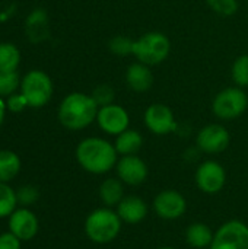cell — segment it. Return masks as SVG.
Here are the masks:
<instances>
[{"label": "cell", "instance_id": "5b68a950", "mask_svg": "<svg viewBox=\"0 0 248 249\" xmlns=\"http://www.w3.org/2000/svg\"><path fill=\"white\" fill-rule=\"evenodd\" d=\"M248 108V96L240 86L222 89L212 102L213 114L224 121L241 117Z\"/></svg>", "mask_w": 248, "mask_h": 249}, {"label": "cell", "instance_id": "d4e9b609", "mask_svg": "<svg viewBox=\"0 0 248 249\" xmlns=\"http://www.w3.org/2000/svg\"><path fill=\"white\" fill-rule=\"evenodd\" d=\"M19 88V74L16 71H0V98L10 96Z\"/></svg>", "mask_w": 248, "mask_h": 249}, {"label": "cell", "instance_id": "ac0fdd59", "mask_svg": "<svg viewBox=\"0 0 248 249\" xmlns=\"http://www.w3.org/2000/svg\"><path fill=\"white\" fill-rule=\"evenodd\" d=\"M215 232L210 229L209 225L202 222H194L186 229V242L194 249L209 248L213 241Z\"/></svg>", "mask_w": 248, "mask_h": 249}, {"label": "cell", "instance_id": "ffe728a7", "mask_svg": "<svg viewBox=\"0 0 248 249\" xmlns=\"http://www.w3.org/2000/svg\"><path fill=\"white\" fill-rule=\"evenodd\" d=\"M20 171V159L15 152L0 150V182L13 179Z\"/></svg>", "mask_w": 248, "mask_h": 249}, {"label": "cell", "instance_id": "cb8c5ba5", "mask_svg": "<svg viewBox=\"0 0 248 249\" xmlns=\"http://www.w3.org/2000/svg\"><path fill=\"white\" fill-rule=\"evenodd\" d=\"M133 45H134V39H132L126 35H114L108 42L110 51L120 57L133 54Z\"/></svg>", "mask_w": 248, "mask_h": 249}, {"label": "cell", "instance_id": "4316f807", "mask_svg": "<svg viewBox=\"0 0 248 249\" xmlns=\"http://www.w3.org/2000/svg\"><path fill=\"white\" fill-rule=\"evenodd\" d=\"M209 7L222 16H232L238 10V1L237 0H206Z\"/></svg>", "mask_w": 248, "mask_h": 249}, {"label": "cell", "instance_id": "484cf974", "mask_svg": "<svg viewBox=\"0 0 248 249\" xmlns=\"http://www.w3.org/2000/svg\"><path fill=\"white\" fill-rule=\"evenodd\" d=\"M94 101L98 104V107H105V105H110V104H114V98H115V92L113 89V86L107 85V83H102V85H98L94 90H92V95Z\"/></svg>", "mask_w": 248, "mask_h": 249}, {"label": "cell", "instance_id": "7402d4cb", "mask_svg": "<svg viewBox=\"0 0 248 249\" xmlns=\"http://www.w3.org/2000/svg\"><path fill=\"white\" fill-rule=\"evenodd\" d=\"M18 204L16 191H13L7 182H0V219L7 217L15 212Z\"/></svg>", "mask_w": 248, "mask_h": 249}, {"label": "cell", "instance_id": "44dd1931", "mask_svg": "<svg viewBox=\"0 0 248 249\" xmlns=\"http://www.w3.org/2000/svg\"><path fill=\"white\" fill-rule=\"evenodd\" d=\"M20 63V53L10 42L0 44V71H16Z\"/></svg>", "mask_w": 248, "mask_h": 249}, {"label": "cell", "instance_id": "8992f818", "mask_svg": "<svg viewBox=\"0 0 248 249\" xmlns=\"http://www.w3.org/2000/svg\"><path fill=\"white\" fill-rule=\"evenodd\" d=\"M20 93L26 98L29 107L41 108L51 99L53 82L47 73L31 70L20 82Z\"/></svg>", "mask_w": 248, "mask_h": 249}, {"label": "cell", "instance_id": "5bb4252c", "mask_svg": "<svg viewBox=\"0 0 248 249\" xmlns=\"http://www.w3.org/2000/svg\"><path fill=\"white\" fill-rule=\"evenodd\" d=\"M10 232L20 241H31L38 232V219L28 209L15 210L9 217Z\"/></svg>", "mask_w": 248, "mask_h": 249}, {"label": "cell", "instance_id": "8fae6325", "mask_svg": "<svg viewBox=\"0 0 248 249\" xmlns=\"http://www.w3.org/2000/svg\"><path fill=\"white\" fill-rule=\"evenodd\" d=\"M117 178L129 187H139L142 185L149 175V169L146 162L139 158L137 155L121 156L115 165Z\"/></svg>", "mask_w": 248, "mask_h": 249}, {"label": "cell", "instance_id": "2e32d148", "mask_svg": "<svg viewBox=\"0 0 248 249\" xmlns=\"http://www.w3.org/2000/svg\"><path fill=\"white\" fill-rule=\"evenodd\" d=\"M126 83L133 92H148L153 85V73L151 66H146L140 61L130 64L126 70Z\"/></svg>", "mask_w": 248, "mask_h": 249}, {"label": "cell", "instance_id": "7c38bea8", "mask_svg": "<svg viewBox=\"0 0 248 249\" xmlns=\"http://www.w3.org/2000/svg\"><path fill=\"white\" fill-rule=\"evenodd\" d=\"M96 123L104 133L110 136H118L129 128L130 115L123 107L117 104H110L98 109Z\"/></svg>", "mask_w": 248, "mask_h": 249}, {"label": "cell", "instance_id": "9a60e30c", "mask_svg": "<svg viewBox=\"0 0 248 249\" xmlns=\"http://www.w3.org/2000/svg\"><path fill=\"white\" fill-rule=\"evenodd\" d=\"M115 212L123 223L137 225L148 217L149 207L146 201L139 196H124V198L115 207Z\"/></svg>", "mask_w": 248, "mask_h": 249}, {"label": "cell", "instance_id": "f546056e", "mask_svg": "<svg viewBox=\"0 0 248 249\" xmlns=\"http://www.w3.org/2000/svg\"><path fill=\"white\" fill-rule=\"evenodd\" d=\"M0 249H20V239L12 232H6L0 235Z\"/></svg>", "mask_w": 248, "mask_h": 249}, {"label": "cell", "instance_id": "4dcf8cb0", "mask_svg": "<svg viewBox=\"0 0 248 249\" xmlns=\"http://www.w3.org/2000/svg\"><path fill=\"white\" fill-rule=\"evenodd\" d=\"M4 112H6V104H4V101L0 98V125H1L3 118H4Z\"/></svg>", "mask_w": 248, "mask_h": 249}, {"label": "cell", "instance_id": "1f68e13d", "mask_svg": "<svg viewBox=\"0 0 248 249\" xmlns=\"http://www.w3.org/2000/svg\"><path fill=\"white\" fill-rule=\"evenodd\" d=\"M156 249H177V248H174V247H161V248H156Z\"/></svg>", "mask_w": 248, "mask_h": 249}, {"label": "cell", "instance_id": "ba28073f", "mask_svg": "<svg viewBox=\"0 0 248 249\" xmlns=\"http://www.w3.org/2000/svg\"><path fill=\"white\" fill-rule=\"evenodd\" d=\"M194 182L202 193L215 196L221 193L227 184V171L216 160H205L196 169Z\"/></svg>", "mask_w": 248, "mask_h": 249}, {"label": "cell", "instance_id": "7a4b0ae2", "mask_svg": "<svg viewBox=\"0 0 248 249\" xmlns=\"http://www.w3.org/2000/svg\"><path fill=\"white\" fill-rule=\"evenodd\" d=\"M98 109L99 107L91 95L73 92L61 101L58 107V120L67 130L79 131L96 120Z\"/></svg>", "mask_w": 248, "mask_h": 249}, {"label": "cell", "instance_id": "9c48e42d", "mask_svg": "<svg viewBox=\"0 0 248 249\" xmlns=\"http://www.w3.org/2000/svg\"><path fill=\"white\" fill-rule=\"evenodd\" d=\"M155 214L162 220H177L187 212V200L177 190H162L152 203Z\"/></svg>", "mask_w": 248, "mask_h": 249}, {"label": "cell", "instance_id": "52a82bcc", "mask_svg": "<svg viewBox=\"0 0 248 249\" xmlns=\"http://www.w3.org/2000/svg\"><path fill=\"white\" fill-rule=\"evenodd\" d=\"M209 249H248V225L241 220H228L213 235Z\"/></svg>", "mask_w": 248, "mask_h": 249}, {"label": "cell", "instance_id": "6da1fadb", "mask_svg": "<svg viewBox=\"0 0 248 249\" xmlns=\"http://www.w3.org/2000/svg\"><path fill=\"white\" fill-rule=\"evenodd\" d=\"M77 163L89 174L104 175L113 171L118 162L114 143L101 137L83 139L76 147Z\"/></svg>", "mask_w": 248, "mask_h": 249}, {"label": "cell", "instance_id": "3957f363", "mask_svg": "<svg viewBox=\"0 0 248 249\" xmlns=\"http://www.w3.org/2000/svg\"><path fill=\"white\" fill-rule=\"evenodd\" d=\"M85 235L88 239L98 245H107L114 242L123 229V222L115 209L99 207L92 210L85 219Z\"/></svg>", "mask_w": 248, "mask_h": 249}, {"label": "cell", "instance_id": "e0dca14e", "mask_svg": "<svg viewBox=\"0 0 248 249\" xmlns=\"http://www.w3.org/2000/svg\"><path fill=\"white\" fill-rule=\"evenodd\" d=\"M98 194L105 207L115 209L124 198V184L118 178H107L101 182Z\"/></svg>", "mask_w": 248, "mask_h": 249}, {"label": "cell", "instance_id": "f1b7e54d", "mask_svg": "<svg viewBox=\"0 0 248 249\" xmlns=\"http://www.w3.org/2000/svg\"><path fill=\"white\" fill-rule=\"evenodd\" d=\"M6 107H7L10 111H13V112H19V111H22L23 108H26V107H29V105H28L26 98H25L22 93H13V95L7 96Z\"/></svg>", "mask_w": 248, "mask_h": 249}, {"label": "cell", "instance_id": "4fadbf2b", "mask_svg": "<svg viewBox=\"0 0 248 249\" xmlns=\"http://www.w3.org/2000/svg\"><path fill=\"white\" fill-rule=\"evenodd\" d=\"M145 125L146 128L156 134V136H165L177 128L175 117L174 112L171 111L170 107L164 104H152L146 108L145 111Z\"/></svg>", "mask_w": 248, "mask_h": 249}, {"label": "cell", "instance_id": "83f0119b", "mask_svg": "<svg viewBox=\"0 0 248 249\" xmlns=\"http://www.w3.org/2000/svg\"><path fill=\"white\" fill-rule=\"evenodd\" d=\"M16 197H18V203H20L23 206H29V204H34L38 200L39 193H38V190L35 187L25 185V187H20L16 191Z\"/></svg>", "mask_w": 248, "mask_h": 249}, {"label": "cell", "instance_id": "603a6c76", "mask_svg": "<svg viewBox=\"0 0 248 249\" xmlns=\"http://www.w3.org/2000/svg\"><path fill=\"white\" fill-rule=\"evenodd\" d=\"M232 80L240 88L248 86V54H243L238 58H235L232 69H231Z\"/></svg>", "mask_w": 248, "mask_h": 249}, {"label": "cell", "instance_id": "277c9868", "mask_svg": "<svg viewBox=\"0 0 248 249\" xmlns=\"http://www.w3.org/2000/svg\"><path fill=\"white\" fill-rule=\"evenodd\" d=\"M171 51L168 36L158 31H151L134 39L133 55L146 66H156L167 60Z\"/></svg>", "mask_w": 248, "mask_h": 249}, {"label": "cell", "instance_id": "30bf717a", "mask_svg": "<svg viewBox=\"0 0 248 249\" xmlns=\"http://www.w3.org/2000/svg\"><path fill=\"white\" fill-rule=\"evenodd\" d=\"M231 143L229 131L221 124H208L197 133L196 146L208 155H218L228 149Z\"/></svg>", "mask_w": 248, "mask_h": 249}, {"label": "cell", "instance_id": "d6986e66", "mask_svg": "<svg viewBox=\"0 0 248 249\" xmlns=\"http://www.w3.org/2000/svg\"><path fill=\"white\" fill-rule=\"evenodd\" d=\"M143 146V137L137 130L127 128L121 134L115 136L114 147L118 153V156H129V155H137L139 150Z\"/></svg>", "mask_w": 248, "mask_h": 249}]
</instances>
